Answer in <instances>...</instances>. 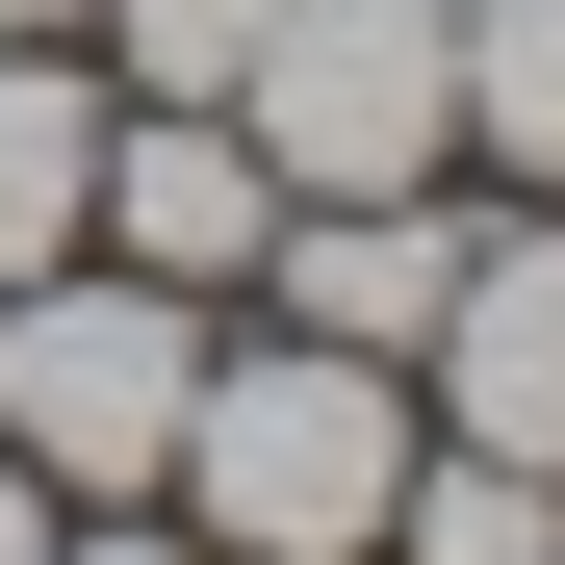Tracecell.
Masks as SVG:
<instances>
[{"label": "cell", "mask_w": 565, "mask_h": 565, "mask_svg": "<svg viewBox=\"0 0 565 565\" xmlns=\"http://www.w3.org/2000/svg\"><path fill=\"white\" fill-rule=\"evenodd\" d=\"M282 282H309V334H360V360H412L462 257H437V206L386 180V206H309V232H282Z\"/></svg>", "instance_id": "obj_6"}, {"label": "cell", "mask_w": 565, "mask_h": 565, "mask_svg": "<svg viewBox=\"0 0 565 565\" xmlns=\"http://www.w3.org/2000/svg\"><path fill=\"white\" fill-rule=\"evenodd\" d=\"M180 412H206V282H154V257L0 282V462L26 489H180Z\"/></svg>", "instance_id": "obj_1"}, {"label": "cell", "mask_w": 565, "mask_h": 565, "mask_svg": "<svg viewBox=\"0 0 565 565\" xmlns=\"http://www.w3.org/2000/svg\"><path fill=\"white\" fill-rule=\"evenodd\" d=\"M0 26H77V0H0Z\"/></svg>", "instance_id": "obj_13"}, {"label": "cell", "mask_w": 565, "mask_h": 565, "mask_svg": "<svg viewBox=\"0 0 565 565\" xmlns=\"http://www.w3.org/2000/svg\"><path fill=\"white\" fill-rule=\"evenodd\" d=\"M180 489H206V540H257V565H360V540H386V489H412V412H386V360H360V334L206 360Z\"/></svg>", "instance_id": "obj_2"}, {"label": "cell", "mask_w": 565, "mask_h": 565, "mask_svg": "<svg viewBox=\"0 0 565 565\" xmlns=\"http://www.w3.org/2000/svg\"><path fill=\"white\" fill-rule=\"evenodd\" d=\"M437 386H462V437H489V462H540V489H565V232H514V257L437 282Z\"/></svg>", "instance_id": "obj_5"}, {"label": "cell", "mask_w": 565, "mask_h": 565, "mask_svg": "<svg viewBox=\"0 0 565 565\" xmlns=\"http://www.w3.org/2000/svg\"><path fill=\"white\" fill-rule=\"evenodd\" d=\"M0 565H52V489H26V462H0Z\"/></svg>", "instance_id": "obj_11"}, {"label": "cell", "mask_w": 565, "mask_h": 565, "mask_svg": "<svg viewBox=\"0 0 565 565\" xmlns=\"http://www.w3.org/2000/svg\"><path fill=\"white\" fill-rule=\"evenodd\" d=\"M462 129L514 180H565V0H462Z\"/></svg>", "instance_id": "obj_9"}, {"label": "cell", "mask_w": 565, "mask_h": 565, "mask_svg": "<svg viewBox=\"0 0 565 565\" xmlns=\"http://www.w3.org/2000/svg\"><path fill=\"white\" fill-rule=\"evenodd\" d=\"M232 52H257V0H129V77L154 104H232Z\"/></svg>", "instance_id": "obj_10"}, {"label": "cell", "mask_w": 565, "mask_h": 565, "mask_svg": "<svg viewBox=\"0 0 565 565\" xmlns=\"http://www.w3.org/2000/svg\"><path fill=\"white\" fill-rule=\"evenodd\" d=\"M77 232H129L154 282H232V257L282 232V180H257V129H232V104H129V129H104V206H77Z\"/></svg>", "instance_id": "obj_4"}, {"label": "cell", "mask_w": 565, "mask_h": 565, "mask_svg": "<svg viewBox=\"0 0 565 565\" xmlns=\"http://www.w3.org/2000/svg\"><path fill=\"white\" fill-rule=\"evenodd\" d=\"M52 565H180V540H129V514H104V540H52Z\"/></svg>", "instance_id": "obj_12"}, {"label": "cell", "mask_w": 565, "mask_h": 565, "mask_svg": "<svg viewBox=\"0 0 565 565\" xmlns=\"http://www.w3.org/2000/svg\"><path fill=\"white\" fill-rule=\"evenodd\" d=\"M232 129H257V180H309V206L437 180L462 154V0H257Z\"/></svg>", "instance_id": "obj_3"}, {"label": "cell", "mask_w": 565, "mask_h": 565, "mask_svg": "<svg viewBox=\"0 0 565 565\" xmlns=\"http://www.w3.org/2000/svg\"><path fill=\"white\" fill-rule=\"evenodd\" d=\"M386 540H412V565H565V489L462 437V462H412V489H386Z\"/></svg>", "instance_id": "obj_8"}, {"label": "cell", "mask_w": 565, "mask_h": 565, "mask_svg": "<svg viewBox=\"0 0 565 565\" xmlns=\"http://www.w3.org/2000/svg\"><path fill=\"white\" fill-rule=\"evenodd\" d=\"M77 206H104V104H77V77L0 26V282H26V257H77Z\"/></svg>", "instance_id": "obj_7"}]
</instances>
